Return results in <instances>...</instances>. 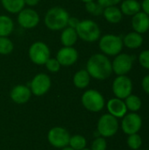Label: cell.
<instances>
[{"instance_id":"cell-1","label":"cell","mask_w":149,"mask_h":150,"mask_svg":"<svg viewBox=\"0 0 149 150\" xmlns=\"http://www.w3.org/2000/svg\"><path fill=\"white\" fill-rule=\"evenodd\" d=\"M85 69L90 77L99 81L108 79L113 73L111 60L102 53L92 54L87 61Z\"/></svg>"},{"instance_id":"cell-2","label":"cell","mask_w":149,"mask_h":150,"mask_svg":"<svg viewBox=\"0 0 149 150\" xmlns=\"http://www.w3.org/2000/svg\"><path fill=\"white\" fill-rule=\"evenodd\" d=\"M69 13L61 6L50 8L45 14V25L51 31H61L68 26Z\"/></svg>"},{"instance_id":"cell-3","label":"cell","mask_w":149,"mask_h":150,"mask_svg":"<svg viewBox=\"0 0 149 150\" xmlns=\"http://www.w3.org/2000/svg\"><path fill=\"white\" fill-rule=\"evenodd\" d=\"M78 38L89 43L97 41L101 37V30L97 23L92 19L80 20L76 27Z\"/></svg>"},{"instance_id":"cell-4","label":"cell","mask_w":149,"mask_h":150,"mask_svg":"<svg viewBox=\"0 0 149 150\" xmlns=\"http://www.w3.org/2000/svg\"><path fill=\"white\" fill-rule=\"evenodd\" d=\"M98 40L99 49L106 56H116L121 53L124 47L122 37L112 33L105 34Z\"/></svg>"},{"instance_id":"cell-5","label":"cell","mask_w":149,"mask_h":150,"mask_svg":"<svg viewBox=\"0 0 149 150\" xmlns=\"http://www.w3.org/2000/svg\"><path fill=\"white\" fill-rule=\"evenodd\" d=\"M81 102L83 106L91 112H99L105 105V100L102 93L93 89L87 90L83 92Z\"/></svg>"},{"instance_id":"cell-6","label":"cell","mask_w":149,"mask_h":150,"mask_svg":"<svg viewBox=\"0 0 149 150\" xmlns=\"http://www.w3.org/2000/svg\"><path fill=\"white\" fill-rule=\"evenodd\" d=\"M119 127V125L118 119L110 113H105L99 118L97 125V131L99 136L110 138L117 134Z\"/></svg>"},{"instance_id":"cell-7","label":"cell","mask_w":149,"mask_h":150,"mask_svg":"<svg viewBox=\"0 0 149 150\" xmlns=\"http://www.w3.org/2000/svg\"><path fill=\"white\" fill-rule=\"evenodd\" d=\"M28 56L32 63L36 65H45L51 56L50 48L43 41H35L28 49Z\"/></svg>"},{"instance_id":"cell-8","label":"cell","mask_w":149,"mask_h":150,"mask_svg":"<svg viewBox=\"0 0 149 150\" xmlns=\"http://www.w3.org/2000/svg\"><path fill=\"white\" fill-rule=\"evenodd\" d=\"M134 60V55H131L126 53H120L117 54L112 62V72L117 76L127 75L133 69Z\"/></svg>"},{"instance_id":"cell-9","label":"cell","mask_w":149,"mask_h":150,"mask_svg":"<svg viewBox=\"0 0 149 150\" xmlns=\"http://www.w3.org/2000/svg\"><path fill=\"white\" fill-rule=\"evenodd\" d=\"M70 134L62 127H52L47 133V142L51 146L56 149H62L68 146Z\"/></svg>"},{"instance_id":"cell-10","label":"cell","mask_w":149,"mask_h":150,"mask_svg":"<svg viewBox=\"0 0 149 150\" xmlns=\"http://www.w3.org/2000/svg\"><path fill=\"white\" fill-rule=\"evenodd\" d=\"M51 84V78L48 75L45 73H39L33 76L28 87L30 88L32 95L41 97L49 91Z\"/></svg>"},{"instance_id":"cell-11","label":"cell","mask_w":149,"mask_h":150,"mask_svg":"<svg viewBox=\"0 0 149 150\" xmlns=\"http://www.w3.org/2000/svg\"><path fill=\"white\" fill-rule=\"evenodd\" d=\"M133 81L126 75L117 76L112 83V92L115 98L125 99L133 92Z\"/></svg>"},{"instance_id":"cell-12","label":"cell","mask_w":149,"mask_h":150,"mask_svg":"<svg viewBox=\"0 0 149 150\" xmlns=\"http://www.w3.org/2000/svg\"><path fill=\"white\" fill-rule=\"evenodd\" d=\"M39 13L32 8H24L18 13L17 21L24 29H32L40 23Z\"/></svg>"},{"instance_id":"cell-13","label":"cell","mask_w":149,"mask_h":150,"mask_svg":"<svg viewBox=\"0 0 149 150\" xmlns=\"http://www.w3.org/2000/svg\"><path fill=\"white\" fill-rule=\"evenodd\" d=\"M141 127H142V119L139 114L135 112H131V113H126L123 117L121 122V128L126 134L130 135L133 134H138Z\"/></svg>"},{"instance_id":"cell-14","label":"cell","mask_w":149,"mask_h":150,"mask_svg":"<svg viewBox=\"0 0 149 150\" xmlns=\"http://www.w3.org/2000/svg\"><path fill=\"white\" fill-rule=\"evenodd\" d=\"M79 57L77 50L74 47H62L56 54V59L61 66L69 67L74 65Z\"/></svg>"},{"instance_id":"cell-15","label":"cell","mask_w":149,"mask_h":150,"mask_svg":"<svg viewBox=\"0 0 149 150\" xmlns=\"http://www.w3.org/2000/svg\"><path fill=\"white\" fill-rule=\"evenodd\" d=\"M32 91L30 88L27 85L24 84H18L14 86L11 92H10V98L15 104L18 105H24L26 104L31 97H32Z\"/></svg>"},{"instance_id":"cell-16","label":"cell","mask_w":149,"mask_h":150,"mask_svg":"<svg viewBox=\"0 0 149 150\" xmlns=\"http://www.w3.org/2000/svg\"><path fill=\"white\" fill-rule=\"evenodd\" d=\"M131 24L134 32L143 34L149 31V16L141 11L132 17Z\"/></svg>"},{"instance_id":"cell-17","label":"cell","mask_w":149,"mask_h":150,"mask_svg":"<svg viewBox=\"0 0 149 150\" xmlns=\"http://www.w3.org/2000/svg\"><path fill=\"white\" fill-rule=\"evenodd\" d=\"M106 107L108 112L117 119L123 118L127 112V108L125 104V101L118 98L109 99L106 103Z\"/></svg>"},{"instance_id":"cell-18","label":"cell","mask_w":149,"mask_h":150,"mask_svg":"<svg viewBox=\"0 0 149 150\" xmlns=\"http://www.w3.org/2000/svg\"><path fill=\"white\" fill-rule=\"evenodd\" d=\"M123 45L129 49H137L140 48L144 42L142 34L136 33L134 31L126 33L123 38Z\"/></svg>"},{"instance_id":"cell-19","label":"cell","mask_w":149,"mask_h":150,"mask_svg":"<svg viewBox=\"0 0 149 150\" xmlns=\"http://www.w3.org/2000/svg\"><path fill=\"white\" fill-rule=\"evenodd\" d=\"M119 9L123 15L133 17L141 11V4L138 0H122Z\"/></svg>"},{"instance_id":"cell-20","label":"cell","mask_w":149,"mask_h":150,"mask_svg":"<svg viewBox=\"0 0 149 150\" xmlns=\"http://www.w3.org/2000/svg\"><path fill=\"white\" fill-rule=\"evenodd\" d=\"M61 43L63 47H73L78 40V35L75 28L67 26L61 30Z\"/></svg>"},{"instance_id":"cell-21","label":"cell","mask_w":149,"mask_h":150,"mask_svg":"<svg viewBox=\"0 0 149 150\" xmlns=\"http://www.w3.org/2000/svg\"><path fill=\"white\" fill-rule=\"evenodd\" d=\"M102 15L104 16L105 19L111 24H118L122 20L123 18L121 11L119 7H117V5L105 7Z\"/></svg>"},{"instance_id":"cell-22","label":"cell","mask_w":149,"mask_h":150,"mask_svg":"<svg viewBox=\"0 0 149 150\" xmlns=\"http://www.w3.org/2000/svg\"><path fill=\"white\" fill-rule=\"evenodd\" d=\"M90 78L91 77L86 69H80L75 73L73 76V83L77 89L83 90L89 86Z\"/></svg>"},{"instance_id":"cell-23","label":"cell","mask_w":149,"mask_h":150,"mask_svg":"<svg viewBox=\"0 0 149 150\" xmlns=\"http://www.w3.org/2000/svg\"><path fill=\"white\" fill-rule=\"evenodd\" d=\"M4 9L12 14L18 13L25 6V0H0Z\"/></svg>"},{"instance_id":"cell-24","label":"cell","mask_w":149,"mask_h":150,"mask_svg":"<svg viewBox=\"0 0 149 150\" xmlns=\"http://www.w3.org/2000/svg\"><path fill=\"white\" fill-rule=\"evenodd\" d=\"M13 30V20L7 15H0V37H8Z\"/></svg>"},{"instance_id":"cell-25","label":"cell","mask_w":149,"mask_h":150,"mask_svg":"<svg viewBox=\"0 0 149 150\" xmlns=\"http://www.w3.org/2000/svg\"><path fill=\"white\" fill-rule=\"evenodd\" d=\"M125 104L126 105L127 110L133 112H138L141 108V105H142L141 98L133 94H131L127 98H125Z\"/></svg>"},{"instance_id":"cell-26","label":"cell","mask_w":149,"mask_h":150,"mask_svg":"<svg viewBox=\"0 0 149 150\" xmlns=\"http://www.w3.org/2000/svg\"><path fill=\"white\" fill-rule=\"evenodd\" d=\"M87 141L83 135L81 134H75L70 136L68 146L74 150H83L86 148Z\"/></svg>"},{"instance_id":"cell-27","label":"cell","mask_w":149,"mask_h":150,"mask_svg":"<svg viewBox=\"0 0 149 150\" xmlns=\"http://www.w3.org/2000/svg\"><path fill=\"white\" fill-rule=\"evenodd\" d=\"M14 49V44L8 37H0V54L6 55Z\"/></svg>"},{"instance_id":"cell-28","label":"cell","mask_w":149,"mask_h":150,"mask_svg":"<svg viewBox=\"0 0 149 150\" xmlns=\"http://www.w3.org/2000/svg\"><path fill=\"white\" fill-rule=\"evenodd\" d=\"M85 9L89 13H90L93 16H100L103 14V11H104V7L95 1L86 3Z\"/></svg>"},{"instance_id":"cell-29","label":"cell","mask_w":149,"mask_h":150,"mask_svg":"<svg viewBox=\"0 0 149 150\" xmlns=\"http://www.w3.org/2000/svg\"><path fill=\"white\" fill-rule=\"evenodd\" d=\"M127 145L128 147L133 150L140 149V148L142 145V139L140 134H133L128 135L127 138Z\"/></svg>"},{"instance_id":"cell-30","label":"cell","mask_w":149,"mask_h":150,"mask_svg":"<svg viewBox=\"0 0 149 150\" xmlns=\"http://www.w3.org/2000/svg\"><path fill=\"white\" fill-rule=\"evenodd\" d=\"M107 149V142L105 138L102 136L97 137L90 145V149L91 150H106Z\"/></svg>"},{"instance_id":"cell-31","label":"cell","mask_w":149,"mask_h":150,"mask_svg":"<svg viewBox=\"0 0 149 150\" xmlns=\"http://www.w3.org/2000/svg\"><path fill=\"white\" fill-rule=\"evenodd\" d=\"M45 66H46V69L51 73L58 72L61 67L56 58H51V57L47 61V62L45 63Z\"/></svg>"},{"instance_id":"cell-32","label":"cell","mask_w":149,"mask_h":150,"mask_svg":"<svg viewBox=\"0 0 149 150\" xmlns=\"http://www.w3.org/2000/svg\"><path fill=\"white\" fill-rule=\"evenodd\" d=\"M138 61L142 68L149 70V49H145L140 53Z\"/></svg>"},{"instance_id":"cell-33","label":"cell","mask_w":149,"mask_h":150,"mask_svg":"<svg viewBox=\"0 0 149 150\" xmlns=\"http://www.w3.org/2000/svg\"><path fill=\"white\" fill-rule=\"evenodd\" d=\"M122 0H97V2L102 5L104 8L108 7V6H114L121 3Z\"/></svg>"},{"instance_id":"cell-34","label":"cell","mask_w":149,"mask_h":150,"mask_svg":"<svg viewBox=\"0 0 149 150\" xmlns=\"http://www.w3.org/2000/svg\"><path fill=\"white\" fill-rule=\"evenodd\" d=\"M141 87L143 91L149 95V74L143 77L141 81Z\"/></svg>"},{"instance_id":"cell-35","label":"cell","mask_w":149,"mask_h":150,"mask_svg":"<svg viewBox=\"0 0 149 150\" xmlns=\"http://www.w3.org/2000/svg\"><path fill=\"white\" fill-rule=\"evenodd\" d=\"M79 22H80V20L77 18H76V17H69L68 21V26H70V27L76 29V27L77 26Z\"/></svg>"},{"instance_id":"cell-36","label":"cell","mask_w":149,"mask_h":150,"mask_svg":"<svg viewBox=\"0 0 149 150\" xmlns=\"http://www.w3.org/2000/svg\"><path fill=\"white\" fill-rule=\"evenodd\" d=\"M141 10L149 16V0H143L141 3Z\"/></svg>"},{"instance_id":"cell-37","label":"cell","mask_w":149,"mask_h":150,"mask_svg":"<svg viewBox=\"0 0 149 150\" xmlns=\"http://www.w3.org/2000/svg\"><path fill=\"white\" fill-rule=\"evenodd\" d=\"M40 0H25V5H28L30 7H33L35 5H37L40 3Z\"/></svg>"},{"instance_id":"cell-38","label":"cell","mask_w":149,"mask_h":150,"mask_svg":"<svg viewBox=\"0 0 149 150\" xmlns=\"http://www.w3.org/2000/svg\"><path fill=\"white\" fill-rule=\"evenodd\" d=\"M61 150H74L72 148H70L69 146H67V147H65V148H62V149H61Z\"/></svg>"},{"instance_id":"cell-39","label":"cell","mask_w":149,"mask_h":150,"mask_svg":"<svg viewBox=\"0 0 149 150\" xmlns=\"http://www.w3.org/2000/svg\"><path fill=\"white\" fill-rule=\"evenodd\" d=\"M83 3L86 4V3H89V2H91V1H94V0H81Z\"/></svg>"},{"instance_id":"cell-40","label":"cell","mask_w":149,"mask_h":150,"mask_svg":"<svg viewBox=\"0 0 149 150\" xmlns=\"http://www.w3.org/2000/svg\"><path fill=\"white\" fill-rule=\"evenodd\" d=\"M83 150H91L90 149H87V148H85V149H83Z\"/></svg>"},{"instance_id":"cell-41","label":"cell","mask_w":149,"mask_h":150,"mask_svg":"<svg viewBox=\"0 0 149 150\" xmlns=\"http://www.w3.org/2000/svg\"><path fill=\"white\" fill-rule=\"evenodd\" d=\"M137 150H144V149H137Z\"/></svg>"}]
</instances>
